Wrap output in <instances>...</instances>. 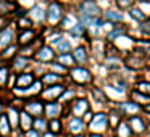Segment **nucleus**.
<instances>
[{
  "label": "nucleus",
  "mask_w": 150,
  "mask_h": 137,
  "mask_svg": "<svg viewBox=\"0 0 150 137\" xmlns=\"http://www.w3.org/2000/svg\"><path fill=\"white\" fill-rule=\"evenodd\" d=\"M69 131H71V132H79V131H82V121L79 119V118H73V119L69 121Z\"/></svg>",
  "instance_id": "obj_6"
},
{
  "label": "nucleus",
  "mask_w": 150,
  "mask_h": 137,
  "mask_svg": "<svg viewBox=\"0 0 150 137\" xmlns=\"http://www.w3.org/2000/svg\"><path fill=\"white\" fill-rule=\"evenodd\" d=\"M24 63H26V60H23V58H18L16 60V63H15V68H18V69H21V68H24Z\"/></svg>",
  "instance_id": "obj_25"
},
{
  "label": "nucleus",
  "mask_w": 150,
  "mask_h": 137,
  "mask_svg": "<svg viewBox=\"0 0 150 137\" xmlns=\"http://www.w3.org/2000/svg\"><path fill=\"white\" fill-rule=\"evenodd\" d=\"M60 16H62V8H60L58 4H52L49 8V18L52 23H55V21L60 20Z\"/></svg>",
  "instance_id": "obj_4"
},
{
  "label": "nucleus",
  "mask_w": 150,
  "mask_h": 137,
  "mask_svg": "<svg viewBox=\"0 0 150 137\" xmlns=\"http://www.w3.org/2000/svg\"><path fill=\"white\" fill-rule=\"evenodd\" d=\"M0 131H2V134H8V131H10V123H8L7 116L0 118Z\"/></svg>",
  "instance_id": "obj_11"
},
{
  "label": "nucleus",
  "mask_w": 150,
  "mask_h": 137,
  "mask_svg": "<svg viewBox=\"0 0 150 137\" xmlns=\"http://www.w3.org/2000/svg\"><path fill=\"white\" fill-rule=\"evenodd\" d=\"M62 90L63 89L60 87V85H57V87H50L47 92H44V95H45V97H58V95L62 94Z\"/></svg>",
  "instance_id": "obj_12"
},
{
  "label": "nucleus",
  "mask_w": 150,
  "mask_h": 137,
  "mask_svg": "<svg viewBox=\"0 0 150 137\" xmlns=\"http://www.w3.org/2000/svg\"><path fill=\"white\" fill-rule=\"evenodd\" d=\"M28 137H39V136H37V132H34V131H28Z\"/></svg>",
  "instance_id": "obj_33"
},
{
  "label": "nucleus",
  "mask_w": 150,
  "mask_h": 137,
  "mask_svg": "<svg viewBox=\"0 0 150 137\" xmlns=\"http://www.w3.org/2000/svg\"><path fill=\"white\" fill-rule=\"evenodd\" d=\"M31 39H33V32L29 31V32H24L23 36H21V39H20V40H21L23 44H26L28 40H31Z\"/></svg>",
  "instance_id": "obj_24"
},
{
  "label": "nucleus",
  "mask_w": 150,
  "mask_h": 137,
  "mask_svg": "<svg viewBox=\"0 0 150 137\" xmlns=\"http://www.w3.org/2000/svg\"><path fill=\"white\" fill-rule=\"evenodd\" d=\"M20 24H21V28H28V26H31V21H28V20H21V21H20Z\"/></svg>",
  "instance_id": "obj_31"
},
{
  "label": "nucleus",
  "mask_w": 150,
  "mask_h": 137,
  "mask_svg": "<svg viewBox=\"0 0 150 137\" xmlns=\"http://www.w3.org/2000/svg\"><path fill=\"white\" fill-rule=\"evenodd\" d=\"M29 15H31V16L34 18V20L40 21V20H42V18H44V10H42V8H40V7H34L33 10L29 11Z\"/></svg>",
  "instance_id": "obj_10"
},
{
  "label": "nucleus",
  "mask_w": 150,
  "mask_h": 137,
  "mask_svg": "<svg viewBox=\"0 0 150 137\" xmlns=\"http://www.w3.org/2000/svg\"><path fill=\"white\" fill-rule=\"evenodd\" d=\"M37 58L39 60H52L53 58V52L50 47H44V49L39 50V53H37Z\"/></svg>",
  "instance_id": "obj_5"
},
{
  "label": "nucleus",
  "mask_w": 150,
  "mask_h": 137,
  "mask_svg": "<svg viewBox=\"0 0 150 137\" xmlns=\"http://www.w3.org/2000/svg\"><path fill=\"white\" fill-rule=\"evenodd\" d=\"M147 110H149V111H150V105H149V107H147Z\"/></svg>",
  "instance_id": "obj_36"
},
{
  "label": "nucleus",
  "mask_w": 150,
  "mask_h": 137,
  "mask_svg": "<svg viewBox=\"0 0 150 137\" xmlns=\"http://www.w3.org/2000/svg\"><path fill=\"white\" fill-rule=\"evenodd\" d=\"M57 79H58V76H57V74H47L45 78H44V81H45V82H53V81H57Z\"/></svg>",
  "instance_id": "obj_26"
},
{
  "label": "nucleus",
  "mask_w": 150,
  "mask_h": 137,
  "mask_svg": "<svg viewBox=\"0 0 150 137\" xmlns=\"http://www.w3.org/2000/svg\"><path fill=\"white\" fill-rule=\"evenodd\" d=\"M142 29L145 31L147 34H150V20L147 21V23H144V24H142Z\"/></svg>",
  "instance_id": "obj_29"
},
{
  "label": "nucleus",
  "mask_w": 150,
  "mask_h": 137,
  "mask_svg": "<svg viewBox=\"0 0 150 137\" xmlns=\"http://www.w3.org/2000/svg\"><path fill=\"white\" fill-rule=\"evenodd\" d=\"M69 50V42L68 40H60L58 42V52H68Z\"/></svg>",
  "instance_id": "obj_20"
},
{
  "label": "nucleus",
  "mask_w": 150,
  "mask_h": 137,
  "mask_svg": "<svg viewBox=\"0 0 150 137\" xmlns=\"http://www.w3.org/2000/svg\"><path fill=\"white\" fill-rule=\"evenodd\" d=\"M105 127H107V114L100 113L97 116H94V119L91 123V129L92 131H103Z\"/></svg>",
  "instance_id": "obj_1"
},
{
  "label": "nucleus",
  "mask_w": 150,
  "mask_h": 137,
  "mask_svg": "<svg viewBox=\"0 0 150 137\" xmlns=\"http://www.w3.org/2000/svg\"><path fill=\"white\" fill-rule=\"evenodd\" d=\"M31 82H33V76L31 74H23V76L18 78L16 85H18V89H20V87H24V85H29Z\"/></svg>",
  "instance_id": "obj_7"
},
{
  "label": "nucleus",
  "mask_w": 150,
  "mask_h": 137,
  "mask_svg": "<svg viewBox=\"0 0 150 137\" xmlns=\"http://www.w3.org/2000/svg\"><path fill=\"white\" fill-rule=\"evenodd\" d=\"M92 137H100V136H92Z\"/></svg>",
  "instance_id": "obj_37"
},
{
  "label": "nucleus",
  "mask_w": 150,
  "mask_h": 137,
  "mask_svg": "<svg viewBox=\"0 0 150 137\" xmlns=\"http://www.w3.org/2000/svg\"><path fill=\"white\" fill-rule=\"evenodd\" d=\"M105 18L111 21H120L121 20V13H116V11H107L105 13Z\"/></svg>",
  "instance_id": "obj_15"
},
{
  "label": "nucleus",
  "mask_w": 150,
  "mask_h": 137,
  "mask_svg": "<svg viewBox=\"0 0 150 137\" xmlns=\"http://www.w3.org/2000/svg\"><path fill=\"white\" fill-rule=\"evenodd\" d=\"M50 127H52V131H58V127H60V123H58V121H52V124H50Z\"/></svg>",
  "instance_id": "obj_30"
},
{
  "label": "nucleus",
  "mask_w": 150,
  "mask_h": 137,
  "mask_svg": "<svg viewBox=\"0 0 150 137\" xmlns=\"http://www.w3.org/2000/svg\"><path fill=\"white\" fill-rule=\"evenodd\" d=\"M74 55H76V60H79V61H82V63H84L86 60H87V56H86L84 49H81V47H79V49L76 50V53H74Z\"/></svg>",
  "instance_id": "obj_17"
},
{
  "label": "nucleus",
  "mask_w": 150,
  "mask_h": 137,
  "mask_svg": "<svg viewBox=\"0 0 150 137\" xmlns=\"http://www.w3.org/2000/svg\"><path fill=\"white\" fill-rule=\"evenodd\" d=\"M11 37H13V32H11L10 29H7L2 36H0V45L4 47V45H8V44L11 42Z\"/></svg>",
  "instance_id": "obj_9"
},
{
  "label": "nucleus",
  "mask_w": 150,
  "mask_h": 137,
  "mask_svg": "<svg viewBox=\"0 0 150 137\" xmlns=\"http://www.w3.org/2000/svg\"><path fill=\"white\" fill-rule=\"evenodd\" d=\"M82 31H84L82 24H76V28H73V29H71V32H73V34H81Z\"/></svg>",
  "instance_id": "obj_27"
},
{
  "label": "nucleus",
  "mask_w": 150,
  "mask_h": 137,
  "mask_svg": "<svg viewBox=\"0 0 150 137\" xmlns=\"http://www.w3.org/2000/svg\"><path fill=\"white\" fill-rule=\"evenodd\" d=\"M131 16L136 18V20H139V21L145 20V13H142L139 8H132V10H131Z\"/></svg>",
  "instance_id": "obj_13"
},
{
  "label": "nucleus",
  "mask_w": 150,
  "mask_h": 137,
  "mask_svg": "<svg viewBox=\"0 0 150 137\" xmlns=\"http://www.w3.org/2000/svg\"><path fill=\"white\" fill-rule=\"evenodd\" d=\"M21 119H23V127H24V129H29L31 123H33V119L29 118V114L23 113V114H21Z\"/></svg>",
  "instance_id": "obj_19"
},
{
  "label": "nucleus",
  "mask_w": 150,
  "mask_h": 137,
  "mask_svg": "<svg viewBox=\"0 0 150 137\" xmlns=\"http://www.w3.org/2000/svg\"><path fill=\"white\" fill-rule=\"evenodd\" d=\"M140 89H144V92H150V84H140Z\"/></svg>",
  "instance_id": "obj_32"
},
{
  "label": "nucleus",
  "mask_w": 150,
  "mask_h": 137,
  "mask_svg": "<svg viewBox=\"0 0 150 137\" xmlns=\"http://www.w3.org/2000/svg\"><path fill=\"white\" fill-rule=\"evenodd\" d=\"M123 107L126 108V110H129V111H137V110H139V107H137V105H129V103H124Z\"/></svg>",
  "instance_id": "obj_28"
},
{
  "label": "nucleus",
  "mask_w": 150,
  "mask_h": 137,
  "mask_svg": "<svg viewBox=\"0 0 150 137\" xmlns=\"http://www.w3.org/2000/svg\"><path fill=\"white\" fill-rule=\"evenodd\" d=\"M131 123H132V126H134V127H136L137 132L144 131V124H142V121H140L139 118H132V119H131Z\"/></svg>",
  "instance_id": "obj_18"
},
{
  "label": "nucleus",
  "mask_w": 150,
  "mask_h": 137,
  "mask_svg": "<svg viewBox=\"0 0 150 137\" xmlns=\"http://www.w3.org/2000/svg\"><path fill=\"white\" fill-rule=\"evenodd\" d=\"M28 111L33 113V114H40V113H42V103H40V102L29 103V105H28Z\"/></svg>",
  "instance_id": "obj_8"
},
{
  "label": "nucleus",
  "mask_w": 150,
  "mask_h": 137,
  "mask_svg": "<svg viewBox=\"0 0 150 137\" xmlns=\"http://www.w3.org/2000/svg\"><path fill=\"white\" fill-rule=\"evenodd\" d=\"M47 113H49V116H55V114L58 113V105L57 103H49L47 105Z\"/></svg>",
  "instance_id": "obj_16"
},
{
  "label": "nucleus",
  "mask_w": 150,
  "mask_h": 137,
  "mask_svg": "<svg viewBox=\"0 0 150 137\" xmlns=\"http://www.w3.org/2000/svg\"><path fill=\"white\" fill-rule=\"evenodd\" d=\"M45 137H53V136H52V134H47V136H45Z\"/></svg>",
  "instance_id": "obj_35"
},
{
  "label": "nucleus",
  "mask_w": 150,
  "mask_h": 137,
  "mask_svg": "<svg viewBox=\"0 0 150 137\" xmlns=\"http://www.w3.org/2000/svg\"><path fill=\"white\" fill-rule=\"evenodd\" d=\"M81 10H82V13H84L86 16H97V15L100 13L98 8H97V5H94L92 2H86V4H82Z\"/></svg>",
  "instance_id": "obj_3"
},
{
  "label": "nucleus",
  "mask_w": 150,
  "mask_h": 137,
  "mask_svg": "<svg viewBox=\"0 0 150 137\" xmlns=\"http://www.w3.org/2000/svg\"><path fill=\"white\" fill-rule=\"evenodd\" d=\"M120 127H121V129L118 131V134H120L121 137H127V136H129V131H127V127L124 126V124H121Z\"/></svg>",
  "instance_id": "obj_23"
},
{
  "label": "nucleus",
  "mask_w": 150,
  "mask_h": 137,
  "mask_svg": "<svg viewBox=\"0 0 150 137\" xmlns=\"http://www.w3.org/2000/svg\"><path fill=\"white\" fill-rule=\"evenodd\" d=\"M60 61L68 63V65H73V63H74V58H73V56H69V55H62V56H60Z\"/></svg>",
  "instance_id": "obj_22"
},
{
  "label": "nucleus",
  "mask_w": 150,
  "mask_h": 137,
  "mask_svg": "<svg viewBox=\"0 0 150 137\" xmlns=\"http://www.w3.org/2000/svg\"><path fill=\"white\" fill-rule=\"evenodd\" d=\"M71 74H73V78H74L78 82H87L89 79H91L89 71H87V69H84V68H76V69H73Z\"/></svg>",
  "instance_id": "obj_2"
},
{
  "label": "nucleus",
  "mask_w": 150,
  "mask_h": 137,
  "mask_svg": "<svg viewBox=\"0 0 150 137\" xmlns=\"http://www.w3.org/2000/svg\"><path fill=\"white\" fill-rule=\"evenodd\" d=\"M37 127H44V121H37Z\"/></svg>",
  "instance_id": "obj_34"
},
{
  "label": "nucleus",
  "mask_w": 150,
  "mask_h": 137,
  "mask_svg": "<svg viewBox=\"0 0 150 137\" xmlns=\"http://www.w3.org/2000/svg\"><path fill=\"white\" fill-rule=\"evenodd\" d=\"M86 110H87V105H86L84 100H81V102H78V103H76V107H74V113L76 114H81L82 111H86Z\"/></svg>",
  "instance_id": "obj_14"
},
{
  "label": "nucleus",
  "mask_w": 150,
  "mask_h": 137,
  "mask_svg": "<svg viewBox=\"0 0 150 137\" xmlns=\"http://www.w3.org/2000/svg\"><path fill=\"white\" fill-rule=\"evenodd\" d=\"M0 24H2V18H0Z\"/></svg>",
  "instance_id": "obj_38"
},
{
  "label": "nucleus",
  "mask_w": 150,
  "mask_h": 137,
  "mask_svg": "<svg viewBox=\"0 0 150 137\" xmlns=\"http://www.w3.org/2000/svg\"><path fill=\"white\" fill-rule=\"evenodd\" d=\"M8 76V69L7 68H0V84H5Z\"/></svg>",
  "instance_id": "obj_21"
}]
</instances>
